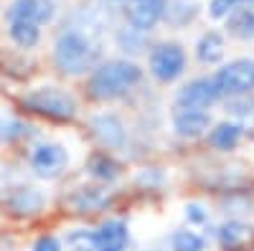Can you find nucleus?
<instances>
[{
	"label": "nucleus",
	"instance_id": "1",
	"mask_svg": "<svg viewBox=\"0 0 254 251\" xmlns=\"http://www.w3.org/2000/svg\"><path fill=\"white\" fill-rule=\"evenodd\" d=\"M137 81H140V69L135 64H130V61H110L102 69H97L89 89L92 97L97 99H115L127 89H132Z\"/></svg>",
	"mask_w": 254,
	"mask_h": 251
},
{
	"label": "nucleus",
	"instance_id": "2",
	"mask_svg": "<svg viewBox=\"0 0 254 251\" xmlns=\"http://www.w3.org/2000/svg\"><path fill=\"white\" fill-rule=\"evenodd\" d=\"M94 46L76 31L61 33L56 41V64L66 74H81L92 66L94 61Z\"/></svg>",
	"mask_w": 254,
	"mask_h": 251
},
{
	"label": "nucleus",
	"instance_id": "3",
	"mask_svg": "<svg viewBox=\"0 0 254 251\" xmlns=\"http://www.w3.org/2000/svg\"><path fill=\"white\" fill-rule=\"evenodd\" d=\"M26 107L33 112L51 117V119H71L76 114V101L61 89L46 87V89H36L33 94L26 97Z\"/></svg>",
	"mask_w": 254,
	"mask_h": 251
},
{
	"label": "nucleus",
	"instance_id": "4",
	"mask_svg": "<svg viewBox=\"0 0 254 251\" xmlns=\"http://www.w3.org/2000/svg\"><path fill=\"white\" fill-rule=\"evenodd\" d=\"M216 92L219 94H247L254 89V61H234L226 69L219 71V76L214 79Z\"/></svg>",
	"mask_w": 254,
	"mask_h": 251
},
{
	"label": "nucleus",
	"instance_id": "5",
	"mask_svg": "<svg viewBox=\"0 0 254 251\" xmlns=\"http://www.w3.org/2000/svg\"><path fill=\"white\" fill-rule=\"evenodd\" d=\"M183 64H186V53L176 44H165V46L155 49L150 56V71L160 81H173L176 76H181Z\"/></svg>",
	"mask_w": 254,
	"mask_h": 251
},
{
	"label": "nucleus",
	"instance_id": "6",
	"mask_svg": "<svg viewBox=\"0 0 254 251\" xmlns=\"http://www.w3.org/2000/svg\"><path fill=\"white\" fill-rule=\"evenodd\" d=\"M219 92H216V84L214 79H196V81H190L188 87L181 89L178 94V107L181 109H206L211 107V104L216 101Z\"/></svg>",
	"mask_w": 254,
	"mask_h": 251
},
{
	"label": "nucleus",
	"instance_id": "7",
	"mask_svg": "<svg viewBox=\"0 0 254 251\" xmlns=\"http://www.w3.org/2000/svg\"><path fill=\"white\" fill-rule=\"evenodd\" d=\"M66 150L61 145H41L36 148L31 162H33V170L41 175V178H54L61 173V167L66 165Z\"/></svg>",
	"mask_w": 254,
	"mask_h": 251
},
{
	"label": "nucleus",
	"instance_id": "8",
	"mask_svg": "<svg viewBox=\"0 0 254 251\" xmlns=\"http://www.w3.org/2000/svg\"><path fill=\"white\" fill-rule=\"evenodd\" d=\"M219 244L224 246V251H252L254 231L244 223H226L219 231Z\"/></svg>",
	"mask_w": 254,
	"mask_h": 251
},
{
	"label": "nucleus",
	"instance_id": "9",
	"mask_svg": "<svg viewBox=\"0 0 254 251\" xmlns=\"http://www.w3.org/2000/svg\"><path fill=\"white\" fill-rule=\"evenodd\" d=\"M127 244V228L122 221H107L99 226L94 234V249L97 251H122Z\"/></svg>",
	"mask_w": 254,
	"mask_h": 251
},
{
	"label": "nucleus",
	"instance_id": "10",
	"mask_svg": "<svg viewBox=\"0 0 254 251\" xmlns=\"http://www.w3.org/2000/svg\"><path fill=\"white\" fill-rule=\"evenodd\" d=\"M54 15L51 5L46 0H15L10 8V18L13 20H31V23H44Z\"/></svg>",
	"mask_w": 254,
	"mask_h": 251
},
{
	"label": "nucleus",
	"instance_id": "11",
	"mask_svg": "<svg viewBox=\"0 0 254 251\" xmlns=\"http://www.w3.org/2000/svg\"><path fill=\"white\" fill-rule=\"evenodd\" d=\"M208 127V114L198 109H181L176 114V130L181 137H198Z\"/></svg>",
	"mask_w": 254,
	"mask_h": 251
},
{
	"label": "nucleus",
	"instance_id": "12",
	"mask_svg": "<svg viewBox=\"0 0 254 251\" xmlns=\"http://www.w3.org/2000/svg\"><path fill=\"white\" fill-rule=\"evenodd\" d=\"M163 15V0H140L132 10V23L140 31H147L158 23V18Z\"/></svg>",
	"mask_w": 254,
	"mask_h": 251
},
{
	"label": "nucleus",
	"instance_id": "13",
	"mask_svg": "<svg viewBox=\"0 0 254 251\" xmlns=\"http://www.w3.org/2000/svg\"><path fill=\"white\" fill-rule=\"evenodd\" d=\"M224 56V41L219 33H206L198 41V58L203 64H216V61Z\"/></svg>",
	"mask_w": 254,
	"mask_h": 251
},
{
	"label": "nucleus",
	"instance_id": "14",
	"mask_svg": "<svg viewBox=\"0 0 254 251\" xmlns=\"http://www.w3.org/2000/svg\"><path fill=\"white\" fill-rule=\"evenodd\" d=\"M94 127H97V132H99V137L107 142V145H120L122 142V127H120V122L115 119V117H110V114H102V117H97L94 119Z\"/></svg>",
	"mask_w": 254,
	"mask_h": 251
},
{
	"label": "nucleus",
	"instance_id": "15",
	"mask_svg": "<svg viewBox=\"0 0 254 251\" xmlns=\"http://www.w3.org/2000/svg\"><path fill=\"white\" fill-rule=\"evenodd\" d=\"M239 135H242V130L237 124H219V127L211 132V145L219 150H231L239 142Z\"/></svg>",
	"mask_w": 254,
	"mask_h": 251
},
{
	"label": "nucleus",
	"instance_id": "16",
	"mask_svg": "<svg viewBox=\"0 0 254 251\" xmlns=\"http://www.w3.org/2000/svg\"><path fill=\"white\" fill-rule=\"evenodd\" d=\"M10 36L15 38V44L20 46H33L36 41H38V26L31 23V20H13V26H10Z\"/></svg>",
	"mask_w": 254,
	"mask_h": 251
},
{
	"label": "nucleus",
	"instance_id": "17",
	"mask_svg": "<svg viewBox=\"0 0 254 251\" xmlns=\"http://www.w3.org/2000/svg\"><path fill=\"white\" fill-rule=\"evenodd\" d=\"M229 26H231V33L239 36V38H249V36H254V13H249V10H239L234 18L229 20Z\"/></svg>",
	"mask_w": 254,
	"mask_h": 251
},
{
	"label": "nucleus",
	"instance_id": "18",
	"mask_svg": "<svg viewBox=\"0 0 254 251\" xmlns=\"http://www.w3.org/2000/svg\"><path fill=\"white\" fill-rule=\"evenodd\" d=\"M173 249L176 251H203V239L196 236L193 231H178L173 236Z\"/></svg>",
	"mask_w": 254,
	"mask_h": 251
},
{
	"label": "nucleus",
	"instance_id": "19",
	"mask_svg": "<svg viewBox=\"0 0 254 251\" xmlns=\"http://www.w3.org/2000/svg\"><path fill=\"white\" fill-rule=\"evenodd\" d=\"M33 251H61V246H59V241H56L54 236H41V239L36 241Z\"/></svg>",
	"mask_w": 254,
	"mask_h": 251
},
{
	"label": "nucleus",
	"instance_id": "20",
	"mask_svg": "<svg viewBox=\"0 0 254 251\" xmlns=\"http://www.w3.org/2000/svg\"><path fill=\"white\" fill-rule=\"evenodd\" d=\"M231 3H234V0H214V5H211V13H214L216 18H221V15L229 13Z\"/></svg>",
	"mask_w": 254,
	"mask_h": 251
},
{
	"label": "nucleus",
	"instance_id": "21",
	"mask_svg": "<svg viewBox=\"0 0 254 251\" xmlns=\"http://www.w3.org/2000/svg\"><path fill=\"white\" fill-rule=\"evenodd\" d=\"M188 218L190 221H206V213H203V208L201 205H188Z\"/></svg>",
	"mask_w": 254,
	"mask_h": 251
}]
</instances>
